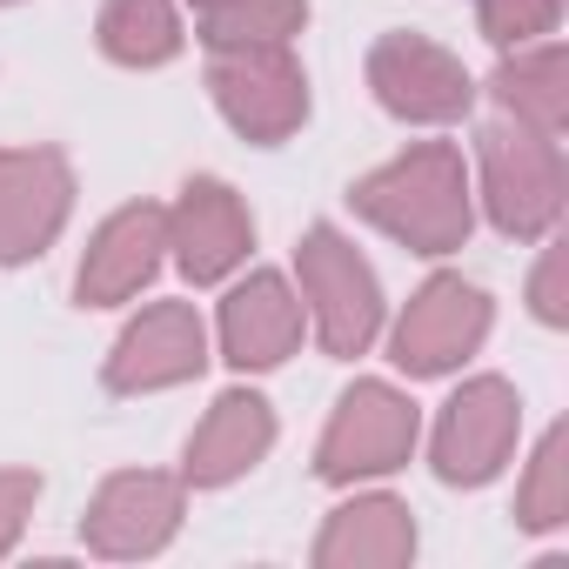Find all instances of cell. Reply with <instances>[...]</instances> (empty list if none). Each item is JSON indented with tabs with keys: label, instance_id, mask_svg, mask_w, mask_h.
<instances>
[{
	"label": "cell",
	"instance_id": "cell-16",
	"mask_svg": "<svg viewBox=\"0 0 569 569\" xmlns=\"http://www.w3.org/2000/svg\"><path fill=\"white\" fill-rule=\"evenodd\" d=\"M409 556H416V516L396 496H349L316 536L322 569H402Z\"/></svg>",
	"mask_w": 569,
	"mask_h": 569
},
{
	"label": "cell",
	"instance_id": "cell-3",
	"mask_svg": "<svg viewBox=\"0 0 569 569\" xmlns=\"http://www.w3.org/2000/svg\"><path fill=\"white\" fill-rule=\"evenodd\" d=\"M296 274H302V316L316 322V342L336 362H356L382 336V281L362 261V248L342 228L316 221L296 248Z\"/></svg>",
	"mask_w": 569,
	"mask_h": 569
},
{
	"label": "cell",
	"instance_id": "cell-14",
	"mask_svg": "<svg viewBox=\"0 0 569 569\" xmlns=\"http://www.w3.org/2000/svg\"><path fill=\"white\" fill-rule=\"evenodd\" d=\"M296 342H302V296L289 281L268 268L234 281L221 302V356L234 369H274L296 356Z\"/></svg>",
	"mask_w": 569,
	"mask_h": 569
},
{
	"label": "cell",
	"instance_id": "cell-2",
	"mask_svg": "<svg viewBox=\"0 0 569 569\" xmlns=\"http://www.w3.org/2000/svg\"><path fill=\"white\" fill-rule=\"evenodd\" d=\"M476 168H482V208L502 234H516V241H549L556 234L562 194H569L556 134H536V128L502 114L476 134Z\"/></svg>",
	"mask_w": 569,
	"mask_h": 569
},
{
	"label": "cell",
	"instance_id": "cell-5",
	"mask_svg": "<svg viewBox=\"0 0 569 569\" xmlns=\"http://www.w3.org/2000/svg\"><path fill=\"white\" fill-rule=\"evenodd\" d=\"M416 436H422V416L402 389L389 382H356L329 429H322V449H316V476L322 482H369V476H389L416 456Z\"/></svg>",
	"mask_w": 569,
	"mask_h": 569
},
{
	"label": "cell",
	"instance_id": "cell-24",
	"mask_svg": "<svg viewBox=\"0 0 569 569\" xmlns=\"http://www.w3.org/2000/svg\"><path fill=\"white\" fill-rule=\"evenodd\" d=\"M214 8H228V0H194V14H214Z\"/></svg>",
	"mask_w": 569,
	"mask_h": 569
},
{
	"label": "cell",
	"instance_id": "cell-15",
	"mask_svg": "<svg viewBox=\"0 0 569 569\" xmlns=\"http://www.w3.org/2000/svg\"><path fill=\"white\" fill-rule=\"evenodd\" d=\"M268 449H274V409H268L254 389H228V396H214V409H208L201 429L188 436L181 482H194V489L241 482Z\"/></svg>",
	"mask_w": 569,
	"mask_h": 569
},
{
	"label": "cell",
	"instance_id": "cell-7",
	"mask_svg": "<svg viewBox=\"0 0 569 569\" xmlns=\"http://www.w3.org/2000/svg\"><path fill=\"white\" fill-rule=\"evenodd\" d=\"M482 336H489V296L462 274H429L389 336V356L409 376H449L462 369V356L482 349Z\"/></svg>",
	"mask_w": 569,
	"mask_h": 569
},
{
	"label": "cell",
	"instance_id": "cell-13",
	"mask_svg": "<svg viewBox=\"0 0 569 569\" xmlns=\"http://www.w3.org/2000/svg\"><path fill=\"white\" fill-rule=\"evenodd\" d=\"M248 241H254V221L241 208V194L214 174L188 181L181 201L168 208V248L181 261L188 281H221L248 261Z\"/></svg>",
	"mask_w": 569,
	"mask_h": 569
},
{
	"label": "cell",
	"instance_id": "cell-19",
	"mask_svg": "<svg viewBox=\"0 0 569 569\" xmlns=\"http://www.w3.org/2000/svg\"><path fill=\"white\" fill-rule=\"evenodd\" d=\"M309 28V0H228V8L201 14L208 48H268V41H296Z\"/></svg>",
	"mask_w": 569,
	"mask_h": 569
},
{
	"label": "cell",
	"instance_id": "cell-4",
	"mask_svg": "<svg viewBox=\"0 0 569 569\" xmlns=\"http://www.w3.org/2000/svg\"><path fill=\"white\" fill-rule=\"evenodd\" d=\"M208 88L214 108L228 114V128L254 148L289 141L309 121V74L289 54V41L268 48H208Z\"/></svg>",
	"mask_w": 569,
	"mask_h": 569
},
{
	"label": "cell",
	"instance_id": "cell-1",
	"mask_svg": "<svg viewBox=\"0 0 569 569\" xmlns=\"http://www.w3.org/2000/svg\"><path fill=\"white\" fill-rule=\"evenodd\" d=\"M349 201H356L362 221H376L382 234H396L416 254H449L476 228L469 168H462V148H449V141L402 148L396 161H382L376 174H362L349 188Z\"/></svg>",
	"mask_w": 569,
	"mask_h": 569
},
{
	"label": "cell",
	"instance_id": "cell-25",
	"mask_svg": "<svg viewBox=\"0 0 569 569\" xmlns=\"http://www.w3.org/2000/svg\"><path fill=\"white\" fill-rule=\"evenodd\" d=\"M0 8H14V0H0Z\"/></svg>",
	"mask_w": 569,
	"mask_h": 569
},
{
	"label": "cell",
	"instance_id": "cell-18",
	"mask_svg": "<svg viewBox=\"0 0 569 569\" xmlns=\"http://www.w3.org/2000/svg\"><path fill=\"white\" fill-rule=\"evenodd\" d=\"M101 54L114 68H161L181 54L174 0H108L101 8Z\"/></svg>",
	"mask_w": 569,
	"mask_h": 569
},
{
	"label": "cell",
	"instance_id": "cell-10",
	"mask_svg": "<svg viewBox=\"0 0 569 569\" xmlns=\"http://www.w3.org/2000/svg\"><path fill=\"white\" fill-rule=\"evenodd\" d=\"M208 369V329L188 302H154L141 309L114 349H108V389L114 396H154V389H181Z\"/></svg>",
	"mask_w": 569,
	"mask_h": 569
},
{
	"label": "cell",
	"instance_id": "cell-17",
	"mask_svg": "<svg viewBox=\"0 0 569 569\" xmlns=\"http://www.w3.org/2000/svg\"><path fill=\"white\" fill-rule=\"evenodd\" d=\"M496 108L536 134H556L562 141V121H569V61L556 41H529V48H509L496 81H489Z\"/></svg>",
	"mask_w": 569,
	"mask_h": 569
},
{
	"label": "cell",
	"instance_id": "cell-12",
	"mask_svg": "<svg viewBox=\"0 0 569 569\" xmlns=\"http://www.w3.org/2000/svg\"><path fill=\"white\" fill-rule=\"evenodd\" d=\"M161 254H168V208L128 201L121 214H108L94 228V241L81 254V274H74V296L88 309H114V302H128V296L148 289Z\"/></svg>",
	"mask_w": 569,
	"mask_h": 569
},
{
	"label": "cell",
	"instance_id": "cell-8",
	"mask_svg": "<svg viewBox=\"0 0 569 569\" xmlns=\"http://www.w3.org/2000/svg\"><path fill=\"white\" fill-rule=\"evenodd\" d=\"M369 88L396 121H422V128L462 121L476 101L469 68L449 48H436L429 34H382L369 48Z\"/></svg>",
	"mask_w": 569,
	"mask_h": 569
},
{
	"label": "cell",
	"instance_id": "cell-21",
	"mask_svg": "<svg viewBox=\"0 0 569 569\" xmlns=\"http://www.w3.org/2000/svg\"><path fill=\"white\" fill-rule=\"evenodd\" d=\"M562 0H476V21L496 48H529L542 34H556Z\"/></svg>",
	"mask_w": 569,
	"mask_h": 569
},
{
	"label": "cell",
	"instance_id": "cell-22",
	"mask_svg": "<svg viewBox=\"0 0 569 569\" xmlns=\"http://www.w3.org/2000/svg\"><path fill=\"white\" fill-rule=\"evenodd\" d=\"M34 502H41V476H34V469H0V562L14 556V542H21Z\"/></svg>",
	"mask_w": 569,
	"mask_h": 569
},
{
	"label": "cell",
	"instance_id": "cell-23",
	"mask_svg": "<svg viewBox=\"0 0 569 569\" xmlns=\"http://www.w3.org/2000/svg\"><path fill=\"white\" fill-rule=\"evenodd\" d=\"M562 274H569V254H562V241H549V248H542V261H536V274H529V309H536V322H549V329H562V322H569Z\"/></svg>",
	"mask_w": 569,
	"mask_h": 569
},
{
	"label": "cell",
	"instance_id": "cell-6",
	"mask_svg": "<svg viewBox=\"0 0 569 569\" xmlns=\"http://www.w3.org/2000/svg\"><path fill=\"white\" fill-rule=\"evenodd\" d=\"M516 436H522V396H516L502 376H476V382H462V389L442 402L429 462H436L442 482L482 489V482L516 456Z\"/></svg>",
	"mask_w": 569,
	"mask_h": 569
},
{
	"label": "cell",
	"instance_id": "cell-9",
	"mask_svg": "<svg viewBox=\"0 0 569 569\" xmlns=\"http://www.w3.org/2000/svg\"><path fill=\"white\" fill-rule=\"evenodd\" d=\"M181 502H188V482L181 476H161V469H121L94 489L88 516H81V542L108 562H134V556H154L174 542L181 529Z\"/></svg>",
	"mask_w": 569,
	"mask_h": 569
},
{
	"label": "cell",
	"instance_id": "cell-11",
	"mask_svg": "<svg viewBox=\"0 0 569 569\" xmlns=\"http://www.w3.org/2000/svg\"><path fill=\"white\" fill-rule=\"evenodd\" d=\"M74 208V168L54 148H0V261L54 248Z\"/></svg>",
	"mask_w": 569,
	"mask_h": 569
},
{
	"label": "cell",
	"instance_id": "cell-20",
	"mask_svg": "<svg viewBox=\"0 0 569 569\" xmlns=\"http://www.w3.org/2000/svg\"><path fill=\"white\" fill-rule=\"evenodd\" d=\"M516 522L522 529H562L569 522V436L549 429L529 456V476L516 489Z\"/></svg>",
	"mask_w": 569,
	"mask_h": 569
}]
</instances>
